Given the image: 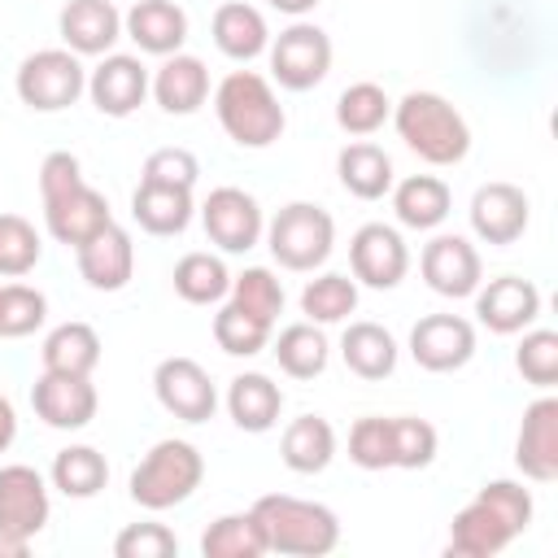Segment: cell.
Returning a JSON list of instances; mask_svg holds the SVG:
<instances>
[{"label":"cell","mask_w":558,"mask_h":558,"mask_svg":"<svg viewBox=\"0 0 558 558\" xmlns=\"http://www.w3.org/2000/svg\"><path fill=\"white\" fill-rule=\"evenodd\" d=\"M174 292L187 301V305H214L231 292V270L218 253H183L174 262V275H170Z\"/></svg>","instance_id":"cell-35"},{"label":"cell","mask_w":558,"mask_h":558,"mask_svg":"<svg viewBox=\"0 0 558 558\" xmlns=\"http://www.w3.org/2000/svg\"><path fill=\"white\" fill-rule=\"evenodd\" d=\"M466 214H471V231H475L484 244L506 248V244H514V240L527 231L532 205H527L523 187H514V183L497 179V183L475 187V196H471V209H466Z\"/></svg>","instance_id":"cell-19"},{"label":"cell","mask_w":558,"mask_h":558,"mask_svg":"<svg viewBox=\"0 0 558 558\" xmlns=\"http://www.w3.org/2000/svg\"><path fill=\"white\" fill-rule=\"evenodd\" d=\"M266 244L283 270L310 275L336 248V218L314 201H292L266 222Z\"/></svg>","instance_id":"cell-7"},{"label":"cell","mask_w":558,"mask_h":558,"mask_svg":"<svg viewBox=\"0 0 558 558\" xmlns=\"http://www.w3.org/2000/svg\"><path fill=\"white\" fill-rule=\"evenodd\" d=\"M453 209V192L436 174H410L392 183V214L410 231H436Z\"/></svg>","instance_id":"cell-28"},{"label":"cell","mask_w":558,"mask_h":558,"mask_svg":"<svg viewBox=\"0 0 558 558\" xmlns=\"http://www.w3.org/2000/svg\"><path fill=\"white\" fill-rule=\"evenodd\" d=\"M48 514H52L48 480L26 462L0 466V536L35 541L48 527Z\"/></svg>","instance_id":"cell-11"},{"label":"cell","mask_w":558,"mask_h":558,"mask_svg":"<svg viewBox=\"0 0 558 558\" xmlns=\"http://www.w3.org/2000/svg\"><path fill=\"white\" fill-rule=\"evenodd\" d=\"M270 78L288 92H310L331 70V35L314 22H292L270 39Z\"/></svg>","instance_id":"cell-9"},{"label":"cell","mask_w":558,"mask_h":558,"mask_svg":"<svg viewBox=\"0 0 558 558\" xmlns=\"http://www.w3.org/2000/svg\"><path fill=\"white\" fill-rule=\"evenodd\" d=\"M148 70L131 52H105L96 70H87V96L105 118H131L148 96Z\"/></svg>","instance_id":"cell-18"},{"label":"cell","mask_w":558,"mask_h":558,"mask_svg":"<svg viewBox=\"0 0 558 558\" xmlns=\"http://www.w3.org/2000/svg\"><path fill=\"white\" fill-rule=\"evenodd\" d=\"M48 480H52L57 493H65V497H74V501H87V497H96V493L109 484V462H105V453L92 449V445H65V449L52 458Z\"/></svg>","instance_id":"cell-34"},{"label":"cell","mask_w":558,"mask_h":558,"mask_svg":"<svg viewBox=\"0 0 558 558\" xmlns=\"http://www.w3.org/2000/svg\"><path fill=\"white\" fill-rule=\"evenodd\" d=\"M153 392L161 410L183 423H205L218 410V388L196 357H161L153 371Z\"/></svg>","instance_id":"cell-12"},{"label":"cell","mask_w":558,"mask_h":558,"mask_svg":"<svg viewBox=\"0 0 558 558\" xmlns=\"http://www.w3.org/2000/svg\"><path fill=\"white\" fill-rule=\"evenodd\" d=\"M26 549H31V541H9V536H0V558H26Z\"/></svg>","instance_id":"cell-50"},{"label":"cell","mask_w":558,"mask_h":558,"mask_svg":"<svg viewBox=\"0 0 558 558\" xmlns=\"http://www.w3.org/2000/svg\"><path fill=\"white\" fill-rule=\"evenodd\" d=\"M13 440H17V410H13V401L0 392V453H4Z\"/></svg>","instance_id":"cell-48"},{"label":"cell","mask_w":558,"mask_h":558,"mask_svg":"<svg viewBox=\"0 0 558 558\" xmlns=\"http://www.w3.org/2000/svg\"><path fill=\"white\" fill-rule=\"evenodd\" d=\"M357 310V279L340 275V270H323L301 288V314L318 327L344 323Z\"/></svg>","instance_id":"cell-37"},{"label":"cell","mask_w":558,"mask_h":558,"mask_svg":"<svg viewBox=\"0 0 558 558\" xmlns=\"http://www.w3.org/2000/svg\"><path fill=\"white\" fill-rule=\"evenodd\" d=\"M349 270L366 288H379V292L397 288L405 279V270H410V248H405L401 231L388 227V222L357 227L353 240H349Z\"/></svg>","instance_id":"cell-13"},{"label":"cell","mask_w":558,"mask_h":558,"mask_svg":"<svg viewBox=\"0 0 558 558\" xmlns=\"http://www.w3.org/2000/svg\"><path fill=\"white\" fill-rule=\"evenodd\" d=\"M514 466L532 484L558 480V397H536L523 410L519 440H514Z\"/></svg>","instance_id":"cell-20"},{"label":"cell","mask_w":558,"mask_h":558,"mask_svg":"<svg viewBox=\"0 0 558 558\" xmlns=\"http://www.w3.org/2000/svg\"><path fill=\"white\" fill-rule=\"evenodd\" d=\"M418 270L427 279V288L436 296H471L480 283H484V262H480V248L466 240V235H436L423 244L418 253Z\"/></svg>","instance_id":"cell-16"},{"label":"cell","mask_w":558,"mask_h":558,"mask_svg":"<svg viewBox=\"0 0 558 558\" xmlns=\"http://www.w3.org/2000/svg\"><path fill=\"white\" fill-rule=\"evenodd\" d=\"M48 318V296L31 283H0V340H22Z\"/></svg>","instance_id":"cell-42"},{"label":"cell","mask_w":558,"mask_h":558,"mask_svg":"<svg viewBox=\"0 0 558 558\" xmlns=\"http://www.w3.org/2000/svg\"><path fill=\"white\" fill-rule=\"evenodd\" d=\"M61 44L78 57H105L122 39V13L113 0H70L57 17Z\"/></svg>","instance_id":"cell-22"},{"label":"cell","mask_w":558,"mask_h":558,"mask_svg":"<svg viewBox=\"0 0 558 558\" xmlns=\"http://www.w3.org/2000/svg\"><path fill=\"white\" fill-rule=\"evenodd\" d=\"M475 318L493 331V336H514V331H527L541 314V288L532 279H519V275H501V279H488L480 283L475 292Z\"/></svg>","instance_id":"cell-17"},{"label":"cell","mask_w":558,"mask_h":558,"mask_svg":"<svg viewBox=\"0 0 558 558\" xmlns=\"http://www.w3.org/2000/svg\"><path fill=\"white\" fill-rule=\"evenodd\" d=\"M410 357L432 375L462 371L475 357V327L462 314H427L410 327Z\"/></svg>","instance_id":"cell-14"},{"label":"cell","mask_w":558,"mask_h":558,"mask_svg":"<svg viewBox=\"0 0 558 558\" xmlns=\"http://www.w3.org/2000/svg\"><path fill=\"white\" fill-rule=\"evenodd\" d=\"M122 35L148 57H170V52H183L187 13L174 0H135L122 13Z\"/></svg>","instance_id":"cell-23"},{"label":"cell","mask_w":558,"mask_h":558,"mask_svg":"<svg viewBox=\"0 0 558 558\" xmlns=\"http://www.w3.org/2000/svg\"><path fill=\"white\" fill-rule=\"evenodd\" d=\"M44 240L31 218L22 214H0V279H22L39 266Z\"/></svg>","instance_id":"cell-41"},{"label":"cell","mask_w":558,"mask_h":558,"mask_svg":"<svg viewBox=\"0 0 558 558\" xmlns=\"http://www.w3.org/2000/svg\"><path fill=\"white\" fill-rule=\"evenodd\" d=\"M349 458L362 471H388L392 466V418L366 414L349 427Z\"/></svg>","instance_id":"cell-45"},{"label":"cell","mask_w":558,"mask_h":558,"mask_svg":"<svg viewBox=\"0 0 558 558\" xmlns=\"http://www.w3.org/2000/svg\"><path fill=\"white\" fill-rule=\"evenodd\" d=\"M275 13H288V17H305V13H314L323 0H266Z\"/></svg>","instance_id":"cell-49"},{"label":"cell","mask_w":558,"mask_h":558,"mask_svg":"<svg viewBox=\"0 0 558 558\" xmlns=\"http://www.w3.org/2000/svg\"><path fill=\"white\" fill-rule=\"evenodd\" d=\"M39 362L44 371H61V375H92L100 366V336L92 323H61L44 336V349H39Z\"/></svg>","instance_id":"cell-32"},{"label":"cell","mask_w":558,"mask_h":558,"mask_svg":"<svg viewBox=\"0 0 558 558\" xmlns=\"http://www.w3.org/2000/svg\"><path fill=\"white\" fill-rule=\"evenodd\" d=\"M392 113V100L379 83L362 78V83H349L336 100V122L344 135H375Z\"/></svg>","instance_id":"cell-38"},{"label":"cell","mask_w":558,"mask_h":558,"mask_svg":"<svg viewBox=\"0 0 558 558\" xmlns=\"http://www.w3.org/2000/svg\"><path fill=\"white\" fill-rule=\"evenodd\" d=\"M336 174H340V187L349 196H357V201H379L397 183L392 179V157L379 144H371V140L344 144L340 157H336Z\"/></svg>","instance_id":"cell-30"},{"label":"cell","mask_w":558,"mask_h":558,"mask_svg":"<svg viewBox=\"0 0 558 558\" xmlns=\"http://www.w3.org/2000/svg\"><path fill=\"white\" fill-rule=\"evenodd\" d=\"M231 305H240L244 314H253V318H262V323H279V314H283V283H279V275L275 270H266V266H248V270H240V275H231Z\"/></svg>","instance_id":"cell-39"},{"label":"cell","mask_w":558,"mask_h":558,"mask_svg":"<svg viewBox=\"0 0 558 558\" xmlns=\"http://www.w3.org/2000/svg\"><path fill=\"white\" fill-rule=\"evenodd\" d=\"M205 480V458L192 440H157L140 466L131 471V501L144 506V510H170V506H183Z\"/></svg>","instance_id":"cell-6"},{"label":"cell","mask_w":558,"mask_h":558,"mask_svg":"<svg viewBox=\"0 0 558 558\" xmlns=\"http://www.w3.org/2000/svg\"><path fill=\"white\" fill-rule=\"evenodd\" d=\"M253 514L266 536V554H288V558H323L340 545V519L323 501L288 497V493H266L253 501Z\"/></svg>","instance_id":"cell-4"},{"label":"cell","mask_w":558,"mask_h":558,"mask_svg":"<svg viewBox=\"0 0 558 558\" xmlns=\"http://www.w3.org/2000/svg\"><path fill=\"white\" fill-rule=\"evenodd\" d=\"M209 35L218 44L222 57L231 61H253L270 48V26L262 17V9L244 4V0H227L214 9V22H209Z\"/></svg>","instance_id":"cell-26"},{"label":"cell","mask_w":558,"mask_h":558,"mask_svg":"<svg viewBox=\"0 0 558 558\" xmlns=\"http://www.w3.org/2000/svg\"><path fill=\"white\" fill-rule=\"evenodd\" d=\"M227 414H231V423L240 432L262 436L283 414V388L270 375H262V371H244V375H235L227 384Z\"/></svg>","instance_id":"cell-25"},{"label":"cell","mask_w":558,"mask_h":558,"mask_svg":"<svg viewBox=\"0 0 558 558\" xmlns=\"http://www.w3.org/2000/svg\"><path fill=\"white\" fill-rule=\"evenodd\" d=\"M201 554L205 558H262L266 554V536L253 510H235V514H218L205 532H201Z\"/></svg>","instance_id":"cell-36"},{"label":"cell","mask_w":558,"mask_h":558,"mask_svg":"<svg viewBox=\"0 0 558 558\" xmlns=\"http://www.w3.org/2000/svg\"><path fill=\"white\" fill-rule=\"evenodd\" d=\"M74 257H78L83 283L96 288V292H122L135 275V244H131V231L118 227V222H109L87 244H78Z\"/></svg>","instance_id":"cell-21"},{"label":"cell","mask_w":558,"mask_h":558,"mask_svg":"<svg viewBox=\"0 0 558 558\" xmlns=\"http://www.w3.org/2000/svg\"><path fill=\"white\" fill-rule=\"evenodd\" d=\"M214 113H218V126L227 131V140L240 148H270L288 126V113H283L270 78H262L257 70H231L214 87Z\"/></svg>","instance_id":"cell-5"},{"label":"cell","mask_w":558,"mask_h":558,"mask_svg":"<svg viewBox=\"0 0 558 558\" xmlns=\"http://www.w3.org/2000/svg\"><path fill=\"white\" fill-rule=\"evenodd\" d=\"M140 179H148V183H170V187H196L201 161H196V153H187V148H157V153L144 157Z\"/></svg>","instance_id":"cell-47"},{"label":"cell","mask_w":558,"mask_h":558,"mask_svg":"<svg viewBox=\"0 0 558 558\" xmlns=\"http://www.w3.org/2000/svg\"><path fill=\"white\" fill-rule=\"evenodd\" d=\"M275 362H279V371L292 375V379H314V375L327 371L331 344H327V336H323L318 323H310V318H305V323H288V327L275 336Z\"/></svg>","instance_id":"cell-33"},{"label":"cell","mask_w":558,"mask_h":558,"mask_svg":"<svg viewBox=\"0 0 558 558\" xmlns=\"http://www.w3.org/2000/svg\"><path fill=\"white\" fill-rule=\"evenodd\" d=\"M388 118L401 144L427 166H458L471 153V126L440 92H405Z\"/></svg>","instance_id":"cell-3"},{"label":"cell","mask_w":558,"mask_h":558,"mask_svg":"<svg viewBox=\"0 0 558 558\" xmlns=\"http://www.w3.org/2000/svg\"><path fill=\"white\" fill-rule=\"evenodd\" d=\"M13 87L26 109L61 113L87 92V70H83V57L70 48H39L17 65Z\"/></svg>","instance_id":"cell-8"},{"label":"cell","mask_w":558,"mask_h":558,"mask_svg":"<svg viewBox=\"0 0 558 558\" xmlns=\"http://www.w3.org/2000/svg\"><path fill=\"white\" fill-rule=\"evenodd\" d=\"M201 227L222 253H248L266 235V214L253 192L222 183L201 201Z\"/></svg>","instance_id":"cell-10"},{"label":"cell","mask_w":558,"mask_h":558,"mask_svg":"<svg viewBox=\"0 0 558 558\" xmlns=\"http://www.w3.org/2000/svg\"><path fill=\"white\" fill-rule=\"evenodd\" d=\"M279 458L296 475H318L336 458V427L323 414H301L279 436Z\"/></svg>","instance_id":"cell-29"},{"label":"cell","mask_w":558,"mask_h":558,"mask_svg":"<svg viewBox=\"0 0 558 558\" xmlns=\"http://www.w3.org/2000/svg\"><path fill=\"white\" fill-rule=\"evenodd\" d=\"M39 201H44V227L57 244L78 248L87 244L96 231H105L113 222L105 192H96L83 179V166L74 153L57 148L39 161Z\"/></svg>","instance_id":"cell-1"},{"label":"cell","mask_w":558,"mask_h":558,"mask_svg":"<svg viewBox=\"0 0 558 558\" xmlns=\"http://www.w3.org/2000/svg\"><path fill=\"white\" fill-rule=\"evenodd\" d=\"M113 554L118 558H174L179 536L166 523H126L113 536Z\"/></svg>","instance_id":"cell-46"},{"label":"cell","mask_w":558,"mask_h":558,"mask_svg":"<svg viewBox=\"0 0 558 558\" xmlns=\"http://www.w3.org/2000/svg\"><path fill=\"white\" fill-rule=\"evenodd\" d=\"M514 366L527 384L554 388L558 384V331H545V327L523 331V340L514 349Z\"/></svg>","instance_id":"cell-44"},{"label":"cell","mask_w":558,"mask_h":558,"mask_svg":"<svg viewBox=\"0 0 558 558\" xmlns=\"http://www.w3.org/2000/svg\"><path fill=\"white\" fill-rule=\"evenodd\" d=\"M31 405L35 414L57 427V432H83L96 410H100V392L92 384V375H61V371H44L31 388Z\"/></svg>","instance_id":"cell-15"},{"label":"cell","mask_w":558,"mask_h":558,"mask_svg":"<svg viewBox=\"0 0 558 558\" xmlns=\"http://www.w3.org/2000/svg\"><path fill=\"white\" fill-rule=\"evenodd\" d=\"M436 449H440V436L427 418H414V414H397L392 418V466L401 471H423L436 462Z\"/></svg>","instance_id":"cell-43"},{"label":"cell","mask_w":558,"mask_h":558,"mask_svg":"<svg viewBox=\"0 0 558 558\" xmlns=\"http://www.w3.org/2000/svg\"><path fill=\"white\" fill-rule=\"evenodd\" d=\"M532 493L514 480H488L449 523V554L458 558H493L532 523Z\"/></svg>","instance_id":"cell-2"},{"label":"cell","mask_w":558,"mask_h":558,"mask_svg":"<svg viewBox=\"0 0 558 558\" xmlns=\"http://www.w3.org/2000/svg\"><path fill=\"white\" fill-rule=\"evenodd\" d=\"M270 331H275L270 323L244 314V310L231 305V301L214 314V344H218L227 357H257V353L270 344Z\"/></svg>","instance_id":"cell-40"},{"label":"cell","mask_w":558,"mask_h":558,"mask_svg":"<svg viewBox=\"0 0 558 558\" xmlns=\"http://www.w3.org/2000/svg\"><path fill=\"white\" fill-rule=\"evenodd\" d=\"M153 100L161 105V113H174V118H187L196 113L205 100H209V70L201 57L192 52H170L161 57L153 83H148Z\"/></svg>","instance_id":"cell-24"},{"label":"cell","mask_w":558,"mask_h":558,"mask_svg":"<svg viewBox=\"0 0 558 558\" xmlns=\"http://www.w3.org/2000/svg\"><path fill=\"white\" fill-rule=\"evenodd\" d=\"M340 357H344V366H349L357 379H388V375L397 371L401 349H397V340H392L388 327L362 318V323H349V327H344V336H340Z\"/></svg>","instance_id":"cell-31"},{"label":"cell","mask_w":558,"mask_h":558,"mask_svg":"<svg viewBox=\"0 0 558 558\" xmlns=\"http://www.w3.org/2000/svg\"><path fill=\"white\" fill-rule=\"evenodd\" d=\"M192 214H196L192 187H170V183L140 179V187L131 192V218L148 235H179V231H187Z\"/></svg>","instance_id":"cell-27"}]
</instances>
